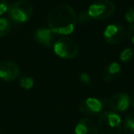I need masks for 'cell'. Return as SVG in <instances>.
<instances>
[{"instance_id": "cell-1", "label": "cell", "mask_w": 134, "mask_h": 134, "mask_svg": "<svg viewBox=\"0 0 134 134\" xmlns=\"http://www.w3.org/2000/svg\"><path fill=\"white\" fill-rule=\"evenodd\" d=\"M48 26L52 33L66 36L74 32L76 27L77 17L75 9L67 4L54 7L48 15Z\"/></svg>"}, {"instance_id": "cell-2", "label": "cell", "mask_w": 134, "mask_h": 134, "mask_svg": "<svg viewBox=\"0 0 134 134\" xmlns=\"http://www.w3.org/2000/svg\"><path fill=\"white\" fill-rule=\"evenodd\" d=\"M97 125L100 134H121L122 132V119L117 112L112 110L103 112Z\"/></svg>"}, {"instance_id": "cell-3", "label": "cell", "mask_w": 134, "mask_h": 134, "mask_svg": "<svg viewBox=\"0 0 134 134\" xmlns=\"http://www.w3.org/2000/svg\"><path fill=\"white\" fill-rule=\"evenodd\" d=\"M8 13L13 22L17 24L26 23L33 14V5L27 0H19L10 5Z\"/></svg>"}, {"instance_id": "cell-4", "label": "cell", "mask_w": 134, "mask_h": 134, "mask_svg": "<svg viewBox=\"0 0 134 134\" xmlns=\"http://www.w3.org/2000/svg\"><path fill=\"white\" fill-rule=\"evenodd\" d=\"M53 52L62 59H74L79 53V46L75 40L68 37H62L52 44Z\"/></svg>"}, {"instance_id": "cell-5", "label": "cell", "mask_w": 134, "mask_h": 134, "mask_svg": "<svg viewBox=\"0 0 134 134\" xmlns=\"http://www.w3.org/2000/svg\"><path fill=\"white\" fill-rule=\"evenodd\" d=\"M116 11V5L111 0H96L88 7L87 12L95 20H104L110 18Z\"/></svg>"}, {"instance_id": "cell-6", "label": "cell", "mask_w": 134, "mask_h": 134, "mask_svg": "<svg viewBox=\"0 0 134 134\" xmlns=\"http://www.w3.org/2000/svg\"><path fill=\"white\" fill-rule=\"evenodd\" d=\"M127 30L119 23H112L105 29L103 37L107 43L110 45H118L125 40Z\"/></svg>"}, {"instance_id": "cell-7", "label": "cell", "mask_w": 134, "mask_h": 134, "mask_svg": "<svg viewBox=\"0 0 134 134\" xmlns=\"http://www.w3.org/2000/svg\"><path fill=\"white\" fill-rule=\"evenodd\" d=\"M104 106H107L114 112H125L130 107V97L126 93L119 92L104 100Z\"/></svg>"}, {"instance_id": "cell-8", "label": "cell", "mask_w": 134, "mask_h": 134, "mask_svg": "<svg viewBox=\"0 0 134 134\" xmlns=\"http://www.w3.org/2000/svg\"><path fill=\"white\" fill-rule=\"evenodd\" d=\"M104 107V103L98 98L86 97L80 102L78 109L83 115L87 117H95L102 112Z\"/></svg>"}, {"instance_id": "cell-9", "label": "cell", "mask_w": 134, "mask_h": 134, "mask_svg": "<svg viewBox=\"0 0 134 134\" xmlns=\"http://www.w3.org/2000/svg\"><path fill=\"white\" fill-rule=\"evenodd\" d=\"M20 75L19 65L12 61L0 62V79L6 82H11L18 78Z\"/></svg>"}, {"instance_id": "cell-10", "label": "cell", "mask_w": 134, "mask_h": 134, "mask_svg": "<svg viewBox=\"0 0 134 134\" xmlns=\"http://www.w3.org/2000/svg\"><path fill=\"white\" fill-rule=\"evenodd\" d=\"M74 134H100L97 125L90 118H84L77 122Z\"/></svg>"}, {"instance_id": "cell-11", "label": "cell", "mask_w": 134, "mask_h": 134, "mask_svg": "<svg viewBox=\"0 0 134 134\" xmlns=\"http://www.w3.org/2000/svg\"><path fill=\"white\" fill-rule=\"evenodd\" d=\"M122 73L121 65L118 62L108 63L102 71V79L107 83H113L119 78Z\"/></svg>"}, {"instance_id": "cell-12", "label": "cell", "mask_w": 134, "mask_h": 134, "mask_svg": "<svg viewBox=\"0 0 134 134\" xmlns=\"http://www.w3.org/2000/svg\"><path fill=\"white\" fill-rule=\"evenodd\" d=\"M52 32L50 29L41 28L38 29L34 32V40L38 44L45 47V48H51L53 44V37Z\"/></svg>"}, {"instance_id": "cell-13", "label": "cell", "mask_w": 134, "mask_h": 134, "mask_svg": "<svg viewBox=\"0 0 134 134\" xmlns=\"http://www.w3.org/2000/svg\"><path fill=\"white\" fill-rule=\"evenodd\" d=\"M122 131L124 134H134V112H130L125 117L122 122Z\"/></svg>"}, {"instance_id": "cell-14", "label": "cell", "mask_w": 134, "mask_h": 134, "mask_svg": "<svg viewBox=\"0 0 134 134\" xmlns=\"http://www.w3.org/2000/svg\"><path fill=\"white\" fill-rule=\"evenodd\" d=\"M11 22L6 18L0 17V38L8 35L11 30Z\"/></svg>"}, {"instance_id": "cell-15", "label": "cell", "mask_w": 134, "mask_h": 134, "mask_svg": "<svg viewBox=\"0 0 134 134\" xmlns=\"http://www.w3.org/2000/svg\"><path fill=\"white\" fill-rule=\"evenodd\" d=\"M134 52L131 48H125L119 53V60L122 63H128L133 58Z\"/></svg>"}, {"instance_id": "cell-16", "label": "cell", "mask_w": 134, "mask_h": 134, "mask_svg": "<svg viewBox=\"0 0 134 134\" xmlns=\"http://www.w3.org/2000/svg\"><path fill=\"white\" fill-rule=\"evenodd\" d=\"M19 85L25 90H30L34 86V79L30 76H23L19 80Z\"/></svg>"}, {"instance_id": "cell-17", "label": "cell", "mask_w": 134, "mask_h": 134, "mask_svg": "<svg viewBox=\"0 0 134 134\" xmlns=\"http://www.w3.org/2000/svg\"><path fill=\"white\" fill-rule=\"evenodd\" d=\"M125 20L130 24H133L134 23V8L133 7H130L127 8L126 12H125Z\"/></svg>"}, {"instance_id": "cell-18", "label": "cell", "mask_w": 134, "mask_h": 134, "mask_svg": "<svg viewBox=\"0 0 134 134\" xmlns=\"http://www.w3.org/2000/svg\"><path fill=\"white\" fill-rule=\"evenodd\" d=\"M91 18H90L89 14H88L87 10L86 11H82L79 13L78 17H77V20L81 23V24H87L91 20Z\"/></svg>"}, {"instance_id": "cell-19", "label": "cell", "mask_w": 134, "mask_h": 134, "mask_svg": "<svg viewBox=\"0 0 134 134\" xmlns=\"http://www.w3.org/2000/svg\"><path fill=\"white\" fill-rule=\"evenodd\" d=\"M79 80L82 84L86 86H90L91 85V77L87 73H81L79 75Z\"/></svg>"}, {"instance_id": "cell-20", "label": "cell", "mask_w": 134, "mask_h": 134, "mask_svg": "<svg viewBox=\"0 0 134 134\" xmlns=\"http://www.w3.org/2000/svg\"><path fill=\"white\" fill-rule=\"evenodd\" d=\"M8 3L7 0H0V16L4 15L8 10Z\"/></svg>"}, {"instance_id": "cell-21", "label": "cell", "mask_w": 134, "mask_h": 134, "mask_svg": "<svg viewBox=\"0 0 134 134\" xmlns=\"http://www.w3.org/2000/svg\"><path fill=\"white\" fill-rule=\"evenodd\" d=\"M127 35H128V38L130 41V42L132 44H134V23L130 25V27L128 29V31H127Z\"/></svg>"}, {"instance_id": "cell-22", "label": "cell", "mask_w": 134, "mask_h": 134, "mask_svg": "<svg viewBox=\"0 0 134 134\" xmlns=\"http://www.w3.org/2000/svg\"><path fill=\"white\" fill-rule=\"evenodd\" d=\"M130 102H131L132 106L134 107V90L131 92V96H130Z\"/></svg>"}]
</instances>
